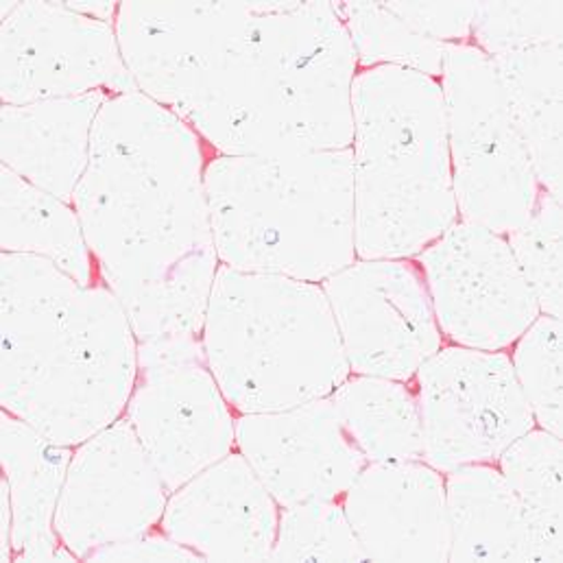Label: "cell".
<instances>
[{
	"mask_svg": "<svg viewBox=\"0 0 563 563\" xmlns=\"http://www.w3.org/2000/svg\"><path fill=\"white\" fill-rule=\"evenodd\" d=\"M336 9L361 66H400L441 77L445 44L411 29L387 2H339Z\"/></svg>",
	"mask_w": 563,
	"mask_h": 563,
	"instance_id": "d4e9b609",
	"label": "cell"
},
{
	"mask_svg": "<svg viewBox=\"0 0 563 563\" xmlns=\"http://www.w3.org/2000/svg\"><path fill=\"white\" fill-rule=\"evenodd\" d=\"M2 254H29L53 263L81 284H95V256L73 203L0 170Z\"/></svg>",
	"mask_w": 563,
	"mask_h": 563,
	"instance_id": "7402d4cb",
	"label": "cell"
},
{
	"mask_svg": "<svg viewBox=\"0 0 563 563\" xmlns=\"http://www.w3.org/2000/svg\"><path fill=\"white\" fill-rule=\"evenodd\" d=\"M562 319L540 314L511 345V365L536 423L562 437Z\"/></svg>",
	"mask_w": 563,
	"mask_h": 563,
	"instance_id": "4316f807",
	"label": "cell"
},
{
	"mask_svg": "<svg viewBox=\"0 0 563 563\" xmlns=\"http://www.w3.org/2000/svg\"><path fill=\"white\" fill-rule=\"evenodd\" d=\"M418 261L437 325L454 345L509 350L542 314L503 234L456 221Z\"/></svg>",
	"mask_w": 563,
	"mask_h": 563,
	"instance_id": "8fae6325",
	"label": "cell"
},
{
	"mask_svg": "<svg viewBox=\"0 0 563 563\" xmlns=\"http://www.w3.org/2000/svg\"><path fill=\"white\" fill-rule=\"evenodd\" d=\"M272 562H365L343 505L310 500L286 507Z\"/></svg>",
	"mask_w": 563,
	"mask_h": 563,
	"instance_id": "484cf974",
	"label": "cell"
},
{
	"mask_svg": "<svg viewBox=\"0 0 563 563\" xmlns=\"http://www.w3.org/2000/svg\"><path fill=\"white\" fill-rule=\"evenodd\" d=\"M206 195L225 267L321 284L356 261L352 148L217 155Z\"/></svg>",
	"mask_w": 563,
	"mask_h": 563,
	"instance_id": "5b68a950",
	"label": "cell"
},
{
	"mask_svg": "<svg viewBox=\"0 0 563 563\" xmlns=\"http://www.w3.org/2000/svg\"><path fill=\"white\" fill-rule=\"evenodd\" d=\"M250 15L252 2H121L114 31L136 88L186 119Z\"/></svg>",
	"mask_w": 563,
	"mask_h": 563,
	"instance_id": "5bb4252c",
	"label": "cell"
},
{
	"mask_svg": "<svg viewBox=\"0 0 563 563\" xmlns=\"http://www.w3.org/2000/svg\"><path fill=\"white\" fill-rule=\"evenodd\" d=\"M170 492L125 418L73 450L55 531L77 560L153 531Z\"/></svg>",
	"mask_w": 563,
	"mask_h": 563,
	"instance_id": "4fadbf2b",
	"label": "cell"
},
{
	"mask_svg": "<svg viewBox=\"0 0 563 563\" xmlns=\"http://www.w3.org/2000/svg\"><path fill=\"white\" fill-rule=\"evenodd\" d=\"M125 420L170 494L236 445L232 405L208 367L201 336L139 343Z\"/></svg>",
	"mask_w": 563,
	"mask_h": 563,
	"instance_id": "ba28073f",
	"label": "cell"
},
{
	"mask_svg": "<svg viewBox=\"0 0 563 563\" xmlns=\"http://www.w3.org/2000/svg\"><path fill=\"white\" fill-rule=\"evenodd\" d=\"M0 15L2 106L139 90L114 24L68 2H2Z\"/></svg>",
	"mask_w": 563,
	"mask_h": 563,
	"instance_id": "30bf717a",
	"label": "cell"
},
{
	"mask_svg": "<svg viewBox=\"0 0 563 563\" xmlns=\"http://www.w3.org/2000/svg\"><path fill=\"white\" fill-rule=\"evenodd\" d=\"M343 509L365 562H448L445 478L422 459L367 463Z\"/></svg>",
	"mask_w": 563,
	"mask_h": 563,
	"instance_id": "e0dca14e",
	"label": "cell"
},
{
	"mask_svg": "<svg viewBox=\"0 0 563 563\" xmlns=\"http://www.w3.org/2000/svg\"><path fill=\"white\" fill-rule=\"evenodd\" d=\"M562 42L492 57L542 190L562 197Z\"/></svg>",
	"mask_w": 563,
	"mask_h": 563,
	"instance_id": "44dd1931",
	"label": "cell"
},
{
	"mask_svg": "<svg viewBox=\"0 0 563 563\" xmlns=\"http://www.w3.org/2000/svg\"><path fill=\"white\" fill-rule=\"evenodd\" d=\"M445 505L448 562H538L527 514L494 465L478 463L448 472Z\"/></svg>",
	"mask_w": 563,
	"mask_h": 563,
	"instance_id": "ffe728a7",
	"label": "cell"
},
{
	"mask_svg": "<svg viewBox=\"0 0 563 563\" xmlns=\"http://www.w3.org/2000/svg\"><path fill=\"white\" fill-rule=\"evenodd\" d=\"M88 562H203L190 549L162 533H144L97 551Z\"/></svg>",
	"mask_w": 563,
	"mask_h": 563,
	"instance_id": "4dcf8cb0",
	"label": "cell"
},
{
	"mask_svg": "<svg viewBox=\"0 0 563 563\" xmlns=\"http://www.w3.org/2000/svg\"><path fill=\"white\" fill-rule=\"evenodd\" d=\"M2 411L77 448L121 420L139 378V339L106 284L2 254Z\"/></svg>",
	"mask_w": 563,
	"mask_h": 563,
	"instance_id": "7a4b0ae2",
	"label": "cell"
},
{
	"mask_svg": "<svg viewBox=\"0 0 563 563\" xmlns=\"http://www.w3.org/2000/svg\"><path fill=\"white\" fill-rule=\"evenodd\" d=\"M478 2H387L411 29L441 44H465Z\"/></svg>",
	"mask_w": 563,
	"mask_h": 563,
	"instance_id": "f546056e",
	"label": "cell"
},
{
	"mask_svg": "<svg viewBox=\"0 0 563 563\" xmlns=\"http://www.w3.org/2000/svg\"><path fill=\"white\" fill-rule=\"evenodd\" d=\"M507 243L542 314L562 319V197L542 190L533 214Z\"/></svg>",
	"mask_w": 563,
	"mask_h": 563,
	"instance_id": "83f0119b",
	"label": "cell"
},
{
	"mask_svg": "<svg viewBox=\"0 0 563 563\" xmlns=\"http://www.w3.org/2000/svg\"><path fill=\"white\" fill-rule=\"evenodd\" d=\"M350 148L356 258L409 261L459 221L439 79L400 66L361 70Z\"/></svg>",
	"mask_w": 563,
	"mask_h": 563,
	"instance_id": "277c9868",
	"label": "cell"
},
{
	"mask_svg": "<svg viewBox=\"0 0 563 563\" xmlns=\"http://www.w3.org/2000/svg\"><path fill=\"white\" fill-rule=\"evenodd\" d=\"M2 485L11 505V551L18 562H79L62 547L55 514L73 448L2 411Z\"/></svg>",
	"mask_w": 563,
	"mask_h": 563,
	"instance_id": "d6986e66",
	"label": "cell"
},
{
	"mask_svg": "<svg viewBox=\"0 0 563 563\" xmlns=\"http://www.w3.org/2000/svg\"><path fill=\"white\" fill-rule=\"evenodd\" d=\"M206 166L201 136L141 90L101 108L73 206L139 343L201 336L221 267Z\"/></svg>",
	"mask_w": 563,
	"mask_h": 563,
	"instance_id": "6da1fadb",
	"label": "cell"
},
{
	"mask_svg": "<svg viewBox=\"0 0 563 563\" xmlns=\"http://www.w3.org/2000/svg\"><path fill=\"white\" fill-rule=\"evenodd\" d=\"M422 461L441 474L489 463L536 428L509 354L441 347L416 374Z\"/></svg>",
	"mask_w": 563,
	"mask_h": 563,
	"instance_id": "9c48e42d",
	"label": "cell"
},
{
	"mask_svg": "<svg viewBox=\"0 0 563 563\" xmlns=\"http://www.w3.org/2000/svg\"><path fill=\"white\" fill-rule=\"evenodd\" d=\"M201 345L239 413L284 411L330 398L350 376L332 308L314 282L221 265Z\"/></svg>",
	"mask_w": 563,
	"mask_h": 563,
	"instance_id": "8992f818",
	"label": "cell"
},
{
	"mask_svg": "<svg viewBox=\"0 0 563 563\" xmlns=\"http://www.w3.org/2000/svg\"><path fill=\"white\" fill-rule=\"evenodd\" d=\"M439 84L459 221L507 236L533 214L542 186L498 70L474 44H445Z\"/></svg>",
	"mask_w": 563,
	"mask_h": 563,
	"instance_id": "52a82bcc",
	"label": "cell"
},
{
	"mask_svg": "<svg viewBox=\"0 0 563 563\" xmlns=\"http://www.w3.org/2000/svg\"><path fill=\"white\" fill-rule=\"evenodd\" d=\"M330 400L367 463L422 459L420 405L407 383L350 374Z\"/></svg>",
	"mask_w": 563,
	"mask_h": 563,
	"instance_id": "603a6c76",
	"label": "cell"
},
{
	"mask_svg": "<svg viewBox=\"0 0 563 563\" xmlns=\"http://www.w3.org/2000/svg\"><path fill=\"white\" fill-rule=\"evenodd\" d=\"M68 4L84 15H90L101 22H110V24H114L117 11H119L117 2H68Z\"/></svg>",
	"mask_w": 563,
	"mask_h": 563,
	"instance_id": "1f68e13d",
	"label": "cell"
},
{
	"mask_svg": "<svg viewBox=\"0 0 563 563\" xmlns=\"http://www.w3.org/2000/svg\"><path fill=\"white\" fill-rule=\"evenodd\" d=\"M358 59L332 2H252L186 123L219 155L350 148Z\"/></svg>",
	"mask_w": 563,
	"mask_h": 563,
	"instance_id": "3957f363",
	"label": "cell"
},
{
	"mask_svg": "<svg viewBox=\"0 0 563 563\" xmlns=\"http://www.w3.org/2000/svg\"><path fill=\"white\" fill-rule=\"evenodd\" d=\"M562 459V437L533 428L496 461L527 514L538 562H563Z\"/></svg>",
	"mask_w": 563,
	"mask_h": 563,
	"instance_id": "cb8c5ba5",
	"label": "cell"
},
{
	"mask_svg": "<svg viewBox=\"0 0 563 563\" xmlns=\"http://www.w3.org/2000/svg\"><path fill=\"white\" fill-rule=\"evenodd\" d=\"M114 95L90 92L24 106H2V166L29 184L73 203L88 168L101 108Z\"/></svg>",
	"mask_w": 563,
	"mask_h": 563,
	"instance_id": "ac0fdd59",
	"label": "cell"
},
{
	"mask_svg": "<svg viewBox=\"0 0 563 563\" xmlns=\"http://www.w3.org/2000/svg\"><path fill=\"white\" fill-rule=\"evenodd\" d=\"M236 445L280 509L339 500L367 465L330 398L284 411L241 413Z\"/></svg>",
	"mask_w": 563,
	"mask_h": 563,
	"instance_id": "9a60e30c",
	"label": "cell"
},
{
	"mask_svg": "<svg viewBox=\"0 0 563 563\" xmlns=\"http://www.w3.org/2000/svg\"><path fill=\"white\" fill-rule=\"evenodd\" d=\"M350 374L409 383L443 347L422 272L411 261H354L321 282Z\"/></svg>",
	"mask_w": 563,
	"mask_h": 563,
	"instance_id": "7c38bea8",
	"label": "cell"
},
{
	"mask_svg": "<svg viewBox=\"0 0 563 563\" xmlns=\"http://www.w3.org/2000/svg\"><path fill=\"white\" fill-rule=\"evenodd\" d=\"M278 503L239 452L168 496L162 531L203 562H272Z\"/></svg>",
	"mask_w": 563,
	"mask_h": 563,
	"instance_id": "2e32d148",
	"label": "cell"
},
{
	"mask_svg": "<svg viewBox=\"0 0 563 563\" xmlns=\"http://www.w3.org/2000/svg\"><path fill=\"white\" fill-rule=\"evenodd\" d=\"M563 4L553 2H478L472 20L474 46L487 57L562 42Z\"/></svg>",
	"mask_w": 563,
	"mask_h": 563,
	"instance_id": "f1b7e54d",
	"label": "cell"
}]
</instances>
